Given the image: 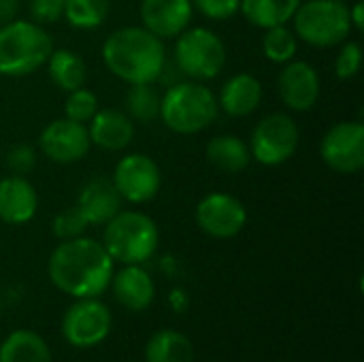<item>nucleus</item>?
<instances>
[{
  "label": "nucleus",
  "instance_id": "3",
  "mask_svg": "<svg viewBox=\"0 0 364 362\" xmlns=\"http://www.w3.org/2000/svg\"><path fill=\"white\" fill-rule=\"evenodd\" d=\"M218 96L203 81L183 79L160 96V119L177 134H196L218 119Z\"/></svg>",
  "mask_w": 364,
  "mask_h": 362
},
{
  "label": "nucleus",
  "instance_id": "10",
  "mask_svg": "<svg viewBox=\"0 0 364 362\" xmlns=\"http://www.w3.org/2000/svg\"><path fill=\"white\" fill-rule=\"evenodd\" d=\"M111 181L126 203L143 205L158 196L162 171L158 162L145 154H126L115 164Z\"/></svg>",
  "mask_w": 364,
  "mask_h": 362
},
{
  "label": "nucleus",
  "instance_id": "19",
  "mask_svg": "<svg viewBox=\"0 0 364 362\" xmlns=\"http://www.w3.org/2000/svg\"><path fill=\"white\" fill-rule=\"evenodd\" d=\"M92 145L105 151H124L134 139V122L119 109H98L87 122Z\"/></svg>",
  "mask_w": 364,
  "mask_h": 362
},
{
  "label": "nucleus",
  "instance_id": "25",
  "mask_svg": "<svg viewBox=\"0 0 364 362\" xmlns=\"http://www.w3.org/2000/svg\"><path fill=\"white\" fill-rule=\"evenodd\" d=\"M303 0H241L239 11L256 28H273L292 21Z\"/></svg>",
  "mask_w": 364,
  "mask_h": 362
},
{
  "label": "nucleus",
  "instance_id": "32",
  "mask_svg": "<svg viewBox=\"0 0 364 362\" xmlns=\"http://www.w3.org/2000/svg\"><path fill=\"white\" fill-rule=\"evenodd\" d=\"M192 6L207 19L226 21L239 13L241 0H190Z\"/></svg>",
  "mask_w": 364,
  "mask_h": 362
},
{
  "label": "nucleus",
  "instance_id": "37",
  "mask_svg": "<svg viewBox=\"0 0 364 362\" xmlns=\"http://www.w3.org/2000/svg\"><path fill=\"white\" fill-rule=\"evenodd\" d=\"M171 305H173L175 312H183V307L188 305V301H186V297H183L181 290H173V294H171Z\"/></svg>",
  "mask_w": 364,
  "mask_h": 362
},
{
  "label": "nucleus",
  "instance_id": "7",
  "mask_svg": "<svg viewBox=\"0 0 364 362\" xmlns=\"http://www.w3.org/2000/svg\"><path fill=\"white\" fill-rule=\"evenodd\" d=\"M226 60L228 51L224 41L205 26H188L177 36L173 62L186 79L211 81L224 70Z\"/></svg>",
  "mask_w": 364,
  "mask_h": 362
},
{
  "label": "nucleus",
  "instance_id": "17",
  "mask_svg": "<svg viewBox=\"0 0 364 362\" xmlns=\"http://www.w3.org/2000/svg\"><path fill=\"white\" fill-rule=\"evenodd\" d=\"M109 288L115 301L128 312H145L156 299L154 277L143 265H122V269L113 271Z\"/></svg>",
  "mask_w": 364,
  "mask_h": 362
},
{
  "label": "nucleus",
  "instance_id": "30",
  "mask_svg": "<svg viewBox=\"0 0 364 362\" xmlns=\"http://www.w3.org/2000/svg\"><path fill=\"white\" fill-rule=\"evenodd\" d=\"M87 222L85 218L81 215V211L73 205L64 211H60L53 222H51V233L55 239L60 241H68V239H77V237H83L85 230H87Z\"/></svg>",
  "mask_w": 364,
  "mask_h": 362
},
{
  "label": "nucleus",
  "instance_id": "28",
  "mask_svg": "<svg viewBox=\"0 0 364 362\" xmlns=\"http://www.w3.org/2000/svg\"><path fill=\"white\" fill-rule=\"evenodd\" d=\"M299 51V38L292 28L284 26H273L267 28L262 34V53L269 62L273 64H286L294 60Z\"/></svg>",
  "mask_w": 364,
  "mask_h": 362
},
{
  "label": "nucleus",
  "instance_id": "5",
  "mask_svg": "<svg viewBox=\"0 0 364 362\" xmlns=\"http://www.w3.org/2000/svg\"><path fill=\"white\" fill-rule=\"evenodd\" d=\"M53 51L51 34L32 19L0 26V75L26 77L36 73Z\"/></svg>",
  "mask_w": 364,
  "mask_h": 362
},
{
  "label": "nucleus",
  "instance_id": "22",
  "mask_svg": "<svg viewBox=\"0 0 364 362\" xmlns=\"http://www.w3.org/2000/svg\"><path fill=\"white\" fill-rule=\"evenodd\" d=\"M207 160L213 169L222 173H241L250 166L252 154L250 145L237 134H218L207 143Z\"/></svg>",
  "mask_w": 364,
  "mask_h": 362
},
{
  "label": "nucleus",
  "instance_id": "13",
  "mask_svg": "<svg viewBox=\"0 0 364 362\" xmlns=\"http://www.w3.org/2000/svg\"><path fill=\"white\" fill-rule=\"evenodd\" d=\"M41 154L55 164H73L87 156L92 141L87 134V126L73 122L68 117H60L49 122L38 134Z\"/></svg>",
  "mask_w": 364,
  "mask_h": 362
},
{
  "label": "nucleus",
  "instance_id": "27",
  "mask_svg": "<svg viewBox=\"0 0 364 362\" xmlns=\"http://www.w3.org/2000/svg\"><path fill=\"white\" fill-rule=\"evenodd\" d=\"M111 13V0H64V19L77 30L100 28Z\"/></svg>",
  "mask_w": 364,
  "mask_h": 362
},
{
  "label": "nucleus",
  "instance_id": "38",
  "mask_svg": "<svg viewBox=\"0 0 364 362\" xmlns=\"http://www.w3.org/2000/svg\"><path fill=\"white\" fill-rule=\"evenodd\" d=\"M341 2H346V0H341Z\"/></svg>",
  "mask_w": 364,
  "mask_h": 362
},
{
  "label": "nucleus",
  "instance_id": "31",
  "mask_svg": "<svg viewBox=\"0 0 364 362\" xmlns=\"http://www.w3.org/2000/svg\"><path fill=\"white\" fill-rule=\"evenodd\" d=\"M360 66H363V47H360V43H356V41L343 43V47H341V51L337 53V60H335V75L341 81H348V79H354L360 73Z\"/></svg>",
  "mask_w": 364,
  "mask_h": 362
},
{
  "label": "nucleus",
  "instance_id": "36",
  "mask_svg": "<svg viewBox=\"0 0 364 362\" xmlns=\"http://www.w3.org/2000/svg\"><path fill=\"white\" fill-rule=\"evenodd\" d=\"M350 21H352V30H364V6L363 2H356L354 6H350Z\"/></svg>",
  "mask_w": 364,
  "mask_h": 362
},
{
  "label": "nucleus",
  "instance_id": "9",
  "mask_svg": "<svg viewBox=\"0 0 364 362\" xmlns=\"http://www.w3.org/2000/svg\"><path fill=\"white\" fill-rule=\"evenodd\" d=\"M113 329V314L100 297L75 299L62 316V337L70 348L90 350L107 341Z\"/></svg>",
  "mask_w": 364,
  "mask_h": 362
},
{
  "label": "nucleus",
  "instance_id": "11",
  "mask_svg": "<svg viewBox=\"0 0 364 362\" xmlns=\"http://www.w3.org/2000/svg\"><path fill=\"white\" fill-rule=\"evenodd\" d=\"M324 164L339 175H356L364 166L363 122H339L331 126L320 143Z\"/></svg>",
  "mask_w": 364,
  "mask_h": 362
},
{
  "label": "nucleus",
  "instance_id": "15",
  "mask_svg": "<svg viewBox=\"0 0 364 362\" xmlns=\"http://www.w3.org/2000/svg\"><path fill=\"white\" fill-rule=\"evenodd\" d=\"M143 28L162 41L177 38L192 21L194 6L190 0H141Z\"/></svg>",
  "mask_w": 364,
  "mask_h": 362
},
{
  "label": "nucleus",
  "instance_id": "23",
  "mask_svg": "<svg viewBox=\"0 0 364 362\" xmlns=\"http://www.w3.org/2000/svg\"><path fill=\"white\" fill-rule=\"evenodd\" d=\"M145 362H194V344L175 329L156 331L143 350Z\"/></svg>",
  "mask_w": 364,
  "mask_h": 362
},
{
  "label": "nucleus",
  "instance_id": "20",
  "mask_svg": "<svg viewBox=\"0 0 364 362\" xmlns=\"http://www.w3.org/2000/svg\"><path fill=\"white\" fill-rule=\"evenodd\" d=\"M262 96L264 90L258 77L252 73H237L222 85L218 107L230 117H247L260 107Z\"/></svg>",
  "mask_w": 364,
  "mask_h": 362
},
{
  "label": "nucleus",
  "instance_id": "4",
  "mask_svg": "<svg viewBox=\"0 0 364 362\" xmlns=\"http://www.w3.org/2000/svg\"><path fill=\"white\" fill-rule=\"evenodd\" d=\"M100 243L113 262L145 265L160 247V228L147 213L122 209L105 224Z\"/></svg>",
  "mask_w": 364,
  "mask_h": 362
},
{
  "label": "nucleus",
  "instance_id": "6",
  "mask_svg": "<svg viewBox=\"0 0 364 362\" xmlns=\"http://www.w3.org/2000/svg\"><path fill=\"white\" fill-rule=\"evenodd\" d=\"M292 21L296 38L320 49L346 43L352 32L350 6L341 0H305Z\"/></svg>",
  "mask_w": 364,
  "mask_h": 362
},
{
  "label": "nucleus",
  "instance_id": "2",
  "mask_svg": "<svg viewBox=\"0 0 364 362\" xmlns=\"http://www.w3.org/2000/svg\"><path fill=\"white\" fill-rule=\"evenodd\" d=\"M100 53L109 73L128 85L156 83L166 64L164 41L143 26L113 30L105 38Z\"/></svg>",
  "mask_w": 364,
  "mask_h": 362
},
{
  "label": "nucleus",
  "instance_id": "21",
  "mask_svg": "<svg viewBox=\"0 0 364 362\" xmlns=\"http://www.w3.org/2000/svg\"><path fill=\"white\" fill-rule=\"evenodd\" d=\"M0 362H53V356L36 331L17 329L0 339Z\"/></svg>",
  "mask_w": 364,
  "mask_h": 362
},
{
  "label": "nucleus",
  "instance_id": "24",
  "mask_svg": "<svg viewBox=\"0 0 364 362\" xmlns=\"http://www.w3.org/2000/svg\"><path fill=\"white\" fill-rule=\"evenodd\" d=\"M45 64H47L51 83L66 94L83 87L87 81V66H85L83 58L79 53H75L73 49H55L53 47V51Z\"/></svg>",
  "mask_w": 364,
  "mask_h": 362
},
{
  "label": "nucleus",
  "instance_id": "26",
  "mask_svg": "<svg viewBox=\"0 0 364 362\" xmlns=\"http://www.w3.org/2000/svg\"><path fill=\"white\" fill-rule=\"evenodd\" d=\"M124 107L132 122L151 124L160 117V92L154 87V83L130 85L124 96Z\"/></svg>",
  "mask_w": 364,
  "mask_h": 362
},
{
  "label": "nucleus",
  "instance_id": "16",
  "mask_svg": "<svg viewBox=\"0 0 364 362\" xmlns=\"http://www.w3.org/2000/svg\"><path fill=\"white\" fill-rule=\"evenodd\" d=\"M124 198L107 177H94L85 181L77 194L75 207L81 211L90 226H105L111 218L122 211Z\"/></svg>",
  "mask_w": 364,
  "mask_h": 362
},
{
  "label": "nucleus",
  "instance_id": "33",
  "mask_svg": "<svg viewBox=\"0 0 364 362\" xmlns=\"http://www.w3.org/2000/svg\"><path fill=\"white\" fill-rule=\"evenodd\" d=\"M4 162H6V169L11 171V175H21V177H26V175L32 173L34 166H36V151H34V147H30V145H26V143L13 145V147L6 151Z\"/></svg>",
  "mask_w": 364,
  "mask_h": 362
},
{
  "label": "nucleus",
  "instance_id": "34",
  "mask_svg": "<svg viewBox=\"0 0 364 362\" xmlns=\"http://www.w3.org/2000/svg\"><path fill=\"white\" fill-rule=\"evenodd\" d=\"M30 17L41 26L55 23L64 17V0H30Z\"/></svg>",
  "mask_w": 364,
  "mask_h": 362
},
{
  "label": "nucleus",
  "instance_id": "29",
  "mask_svg": "<svg viewBox=\"0 0 364 362\" xmlns=\"http://www.w3.org/2000/svg\"><path fill=\"white\" fill-rule=\"evenodd\" d=\"M98 98L92 90H87L85 85L79 87V90H73L68 92V98L64 102V113L68 119L73 122H79V124H87L96 111H98Z\"/></svg>",
  "mask_w": 364,
  "mask_h": 362
},
{
  "label": "nucleus",
  "instance_id": "12",
  "mask_svg": "<svg viewBox=\"0 0 364 362\" xmlns=\"http://www.w3.org/2000/svg\"><path fill=\"white\" fill-rule=\"evenodd\" d=\"M194 220L198 228L211 239H232L247 224L245 205L226 192H211L196 205Z\"/></svg>",
  "mask_w": 364,
  "mask_h": 362
},
{
  "label": "nucleus",
  "instance_id": "1",
  "mask_svg": "<svg viewBox=\"0 0 364 362\" xmlns=\"http://www.w3.org/2000/svg\"><path fill=\"white\" fill-rule=\"evenodd\" d=\"M115 271L105 245L90 237L60 241L47 260L49 282L70 299H96L109 290Z\"/></svg>",
  "mask_w": 364,
  "mask_h": 362
},
{
  "label": "nucleus",
  "instance_id": "8",
  "mask_svg": "<svg viewBox=\"0 0 364 362\" xmlns=\"http://www.w3.org/2000/svg\"><path fill=\"white\" fill-rule=\"evenodd\" d=\"M301 143V130L288 113H269L252 130L250 154L262 166H279L288 162Z\"/></svg>",
  "mask_w": 364,
  "mask_h": 362
},
{
  "label": "nucleus",
  "instance_id": "14",
  "mask_svg": "<svg viewBox=\"0 0 364 362\" xmlns=\"http://www.w3.org/2000/svg\"><path fill=\"white\" fill-rule=\"evenodd\" d=\"M282 66L284 68L277 75V94L282 102L296 113L311 111L322 90L316 66L305 60H290Z\"/></svg>",
  "mask_w": 364,
  "mask_h": 362
},
{
  "label": "nucleus",
  "instance_id": "35",
  "mask_svg": "<svg viewBox=\"0 0 364 362\" xmlns=\"http://www.w3.org/2000/svg\"><path fill=\"white\" fill-rule=\"evenodd\" d=\"M19 13V0H0V26L17 19Z\"/></svg>",
  "mask_w": 364,
  "mask_h": 362
},
{
  "label": "nucleus",
  "instance_id": "18",
  "mask_svg": "<svg viewBox=\"0 0 364 362\" xmlns=\"http://www.w3.org/2000/svg\"><path fill=\"white\" fill-rule=\"evenodd\" d=\"M38 209V194L34 186L21 175H6L0 179V220L11 226L28 224Z\"/></svg>",
  "mask_w": 364,
  "mask_h": 362
}]
</instances>
